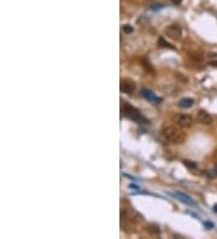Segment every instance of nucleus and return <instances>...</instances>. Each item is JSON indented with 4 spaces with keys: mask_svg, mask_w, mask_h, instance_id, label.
Instances as JSON below:
<instances>
[{
    "mask_svg": "<svg viewBox=\"0 0 217 239\" xmlns=\"http://www.w3.org/2000/svg\"><path fill=\"white\" fill-rule=\"evenodd\" d=\"M162 134L163 137L166 139L168 141L173 142V144H182L187 135H186V132H184L182 129H180L179 127H175V126H164L162 128Z\"/></svg>",
    "mask_w": 217,
    "mask_h": 239,
    "instance_id": "nucleus-1",
    "label": "nucleus"
},
{
    "mask_svg": "<svg viewBox=\"0 0 217 239\" xmlns=\"http://www.w3.org/2000/svg\"><path fill=\"white\" fill-rule=\"evenodd\" d=\"M175 123L179 126V127H181V128H189L192 124H193V119H192V116H189V115H186V114H181V115H176L175 116Z\"/></svg>",
    "mask_w": 217,
    "mask_h": 239,
    "instance_id": "nucleus-2",
    "label": "nucleus"
},
{
    "mask_svg": "<svg viewBox=\"0 0 217 239\" xmlns=\"http://www.w3.org/2000/svg\"><path fill=\"white\" fill-rule=\"evenodd\" d=\"M166 36H169L170 39L174 40H180L182 38V29L179 24H170L169 27H166L165 29Z\"/></svg>",
    "mask_w": 217,
    "mask_h": 239,
    "instance_id": "nucleus-3",
    "label": "nucleus"
},
{
    "mask_svg": "<svg viewBox=\"0 0 217 239\" xmlns=\"http://www.w3.org/2000/svg\"><path fill=\"white\" fill-rule=\"evenodd\" d=\"M123 112H124V115L130 120H134V121H142V116H141L140 111L138 110V109H135L134 106H131V105H124L123 106Z\"/></svg>",
    "mask_w": 217,
    "mask_h": 239,
    "instance_id": "nucleus-4",
    "label": "nucleus"
},
{
    "mask_svg": "<svg viewBox=\"0 0 217 239\" xmlns=\"http://www.w3.org/2000/svg\"><path fill=\"white\" fill-rule=\"evenodd\" d=\"M197 120H198L199 123L205 124V126H210V124H212V122H214L212 116H211L207 111H205V110H199V111H198Z\"/></svg>",
    "mask_w": 217,
    "mask_h": 239,
    "instance_id": "nucleus-5",
    "label": "nucleus"
},
{
    "mask_svg": "<svg viewBox=\"0 0 217 239\" xmlns=\"http://www.w3.org/2000/svg\"><path fill=\"white\" fill-rule=\"evenodd\" d=\"M121 91L123 93H127V94H130L135 91V83L130 80H123L121 82Z\"/></svg>",
    "mask_w": 217,
    "mask_h": 239,
    "instance_id": "nucleus-6",
    "label": "nucleus"
},
{
    "mask_svg": "<svg viewBox=\"0 0 217 239\" xmlns=\"http://www.w3.org/2000/svg\"><path fill=\"white\" fill-rule=\"evenodd\" d=\"M141 96L144 98H146L147 100H151V101H154V103H159V101H162V98L161 97H157L152 91L150 89H147V88H142L140 91Z\"/></svg>",
    "mask_w": 217,
    "mask_h": 239,
    "instance_id": "nucleus-7",
    "label": "nucleus"
},
{
    "mask_svg": "<svg viewBox=\"0 0 217 239\" xmlns=\"http://www.w3.org/2000/svg\"><path fill=\"white\" fill-rule=\"evenodd\" d=\"M173 196L177 197V198H180V201H181V202H184V203H186V204L195 205V203L192 201V198H191V197H188L187 195H184V193H182V192H175V193H173Z\"/></svg>",
    "mask_w": 217,
    "mask_h": 239,
    "instance_id": "nucleus-8",
    "label": "nucleus"
},
{
    "mask_svg": "<svg viewBox=\"0 0 217 239\" xmlns=\"http://www.w3.org/2000/svg\"><path fill=\"white\" fill-rule=\"evenodd\" d=\"M194 104V100L192 98H182L180 101H179V106L184 109H189L193 106Z\"/></svg>",
    "mask_w": 217,
    "mask_h": 239,
    "instance_id": "nucleus-9",
    "label": "nucleus"
},
{
    "mask_svg": "<svg viewBox=\"0 0 217 239\" xmlns=\"http://www.w3.org/2000/svg\"><path fill=\"white\" fill-rule=\"evenodd\" d=\"M158 43H159V45H161L162 47H168V48H170V50H174L173 45H171V43H169L168 41H165L163 38H159V39H158Z\"/></svg>",
    "mask_w": 217,
    "mask_h": 239,
    "instance_id": "nucleus-10",
    "label": "nucleus"
},
{
    "mask_svg": "<svg viewBox=\"0 0 217 239\" xmlns=\"http://www.w3.org/2000/svg\"><path fill=\"white\" fill-rule=\"evenodd\" d=\"M147 231L150 232V233H152V234H159V228H158V226H156V225H150L148 227H147Z\"/></svg>",
    "mask_w": 217,
    "mask_h": 239,
    "instance_id": "nucleus-11",
    "label": "nucleus"
},
{
    "mask_svg": "<svg viewBox=\"0 0 217 239\" xmlns=\"http://www.w3.org/2000/svg\"><path fill=\"white\" fill-rule=\"evenodd\" d=\"M184 164L186 167H188L189 169H195L197 168V163L191 162V161H184Z\"/></svg>",
    "mask_w": 217,
    "mask_h": 239,
    "instance_id": "nucleus-12",
    "label": "nucleus"
},
{
    "mask_svg": "<svg viewBox=\"0 0 217 239\" xmlns=\"http://www.w3.org/2000/svg\"><path fill=\"white\" fill-rule=\"evenodd\" d=\"M133 27L129 25V24H126V25H123V32L126 33V34H130V33H133Z\"/></svg>",
    "mask_w": 217,
    "mask_h": 239,
    "instance_id": "nucleus-13",
    "label": "nucleus"
},
{
    "mask_svg": "<svg viewBox=\"0 0 217 239\" xmlns=\"http://www.w3.org/2000/svg\"><path fill=\"white\" fill-rule=\"evenodd\" d=\"M206 58L210 62H217V53H209L206 56Z\"/></svg>",
    "mask_w": 217,
    "mask_h": 239,
    "instance_id": "nucleus-14",
    "label": "nucleus"
},
{
    "mask_svg": "<svg viewBox=\"0 0 217 239\" xmlns=\"http://www.w3.org/2000/svg\"><path fill=\"white\" fill-rule=\"evenodd\" d=\"M174 4H176V5H179V4H181L182 2V0H173Z\"/></svg>",
    "mask_w": 217,
    "mask_h": 239,
    "instance_id": "nucleus-15",
    "label": "nucleus"
},
{
    "mask_svg": "<svg viewBox=\"0 0 217 239\" xmlns=\"http://www.w3.org/2000/svg\"><path fill=\"white\" fill-rule=\"evenodd\" d=\"M130 187H131V188H138V190H139V186H136V185L131 184V185H130Z\"/></svg>",
    "mask_w": 217,
    "mask_h": 239,
    "instance_id": "nucleus-16",
    "label": "nucleus"
},
{
    "mask_svg": "<svg viewBox=\"0 0 217 239\" xmlns=\"http://www.w3.org/2000/svg\"><path fill=\"white\" fill-rule=\"evenodd\" d=\"M214 210H216V211H217V205H216V206H214Z\"/></svg>",
    "mask_w": 217,
    "mask_h": 239,
    "instance_id": "nucleus-17",
    "label": "nucleus"
},
{
    "mask_svg": "<svg viewBox=\"0 0 217 239\" xmlns=\"http://www.w3.org/2000/svg\"><path fill=\"white\" fill-rule=\"evenodd\" d=\"M215 172H216V173H217V165H216V167H215Z\"/></svg>",
    "mask_w": 217,
    "mask_h": 239,
    "instance_id": "nucleus-18",
    "label": "nucleus"
}]
</instances>
